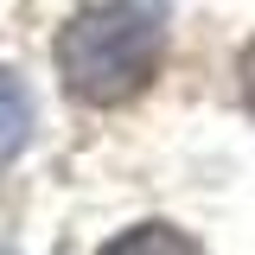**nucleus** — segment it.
Returning a JSON list of instances; mask_svg holds the SVG:
<instances>
[{
  "label": "nucleus",
  "instance_id": "obj_2",
  "mask_svg": "<svg viewBox=\"0 0 255 255\" xmlns=\"http://www.w3.org/2000/svg\"><path fill=\"white\" fill-rule=\"evenodd\" d=\"M26 140H32V96L13 70H0V166H13Z\"/></svg>",
  "mask_w": 255,
  "mask_h": 255
},
{
  "label": "nucleus",
  "instance_id": "obj_1",
  "mask_svg": "<svg viewBox=\"0 0 255 255\" xmlns=\"http://www.w3.org/2000/svg\"><path fill=\"white\" fill-rule=\"evenodd\" d=\"M166 58V13L153 0H96L58 32V77L90 109L134 102L159 77Z\"/></svg>",
  "mask_w": 255,
  "mask_h": 255
},
{
  "label": "nucleus",
  "instance_id": "obj_3",
  "mask_svg": "<svg viewBox=\"0 0 255 255\" xmlns=\"http://www.w3.org/2000/svg\"><path fill=\"white\" fill-rule=\"evenodd\" d=\"M96 255H204V249L191 243L185 230H172V223H134L115 243H102Z\"/></svg>",
  "mask_w": 255,
  "mask_h": 255
},
{
  "label": "nucleus",
  "instance_id": "obj_4",
  "mask_svg": "<svg viewBox=\"0 0 255 255\" xmlns=\"http://www.w3.org/2000/svg\"><path fill=\"white\" fill-rule=\"evenodd\" d=\"M236 77H243V102L255 109V38L243 45V64H236Z\"/></svg>",
  "mask_w": 255,
  "mask_h": 255
}]
</instances>
